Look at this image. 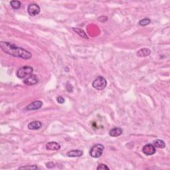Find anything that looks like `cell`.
Masks as SVG:
<instances>
[{"label": "cell", "instance_id": "cell-1", "mask_svg": "<svg viewBox=\"0 0 170 170\" xmlns=\"http://www.w3.org/2000/svg\"><path fill=\"white\" fill-rule=\"evenodd\" d=\"M0 47L4 53L14 57L28 60L32 57V55L29 51L21 47H19L10 42L1 41L0 42Z\"/></svg>", "mask_w": 170, "mask_h": 170}, {"label": "cell", "instance_id": "cell-2", "mask_svg": "<svg viewBox=\"0 0 170 170\" xmlns=\"http://www.w3.org/2000/svg\"><path fill=\"white\" fill-rule=\"evenodd\" d=\"M33 69L29 66H24L19 68L17 71L16 75L19 79H25L27 78L32 75Z\"/></svg>", "mask_w": 170, "mask_h": 170}, {"label": "cell", "instance_id": "cell-3", "mask_svg": "<svg viewBox=\"0 0 170 170\" xmlns=\"http://www.w3.org/2000/svg\"><path fill=\"white\" fill-rule=\"evenodd\" d=\"M104 146L102 144H98L92 147L90 151V155L94 158H98L102 155Z\"/></svg>", "mask_w": 170, "mask_h": 170}, {"label": "cell", "instance_id": "cell-4", "mask_svg": "<svg viewBox=\"0 0 170 170\" xmlns=\"http://www.w3.org/2000/svg\"><path fill=\"white\" fill-rule=\"evenodd\" d=\"M93 88L97 89L98 90H102L106 88L107 85L106 80L102 77H98L93 82Z\"/></svg>", "mask_w": 170, "mask_h": 170}, {"label": "cell", "instance_id": "cell-5", "mask_svg": "<svg viewBox=\"0 0 170 170\" xmlns=\"http://www.w3.org/2000/svg\"><path fill=\"white\" fill-rule=\"evenodd\" d=\"M27 12L30 16L35 17L39 14L40 12H41V8L36 3H31L28 6Z\"/></svg>", "mask_w": 170, "mask_h": 170}, {"label": "cell", "instance_id": "cell-6", "mask_svg": "<svg viewBox=\"0 0 170 170\" xmlns=\"http://www.w3.org/2000/svg\"><path fill=\"white\" fill-rule=\"evenodd\" d=\"M23 82L25 84L28 85V86H33V85L37 84L39 82V79H38L37 76L35 75H31L29 77L26 78L23 80Z\"/></svg>", "mask_w": 170, "mask_h": 170}, {"label": "cell", "instance_id": "cell-7", "mask_svg": "<svg viewBox=\"0 0 170 170\" xmlns=\"http://www.w3.org/2000/svg\"><path fill=\"white\" fill-rule=\"evenodd\" d=\"M42 102L41 100H35V101L31 102L26 107L27 110H39L42 107Z\"/></svg>", "mask_w": 170, "mask_h": 170}, {"label": "cell", "instance_id": "cell-8", "mask_svg": "<svg viewBox=\"0 0 170 170\" xmlns=\"http://www.w3.org/2000/svg\"><path fill=\"white\" fill-rule=\"evenodd\" d=\"M142 151L145 155L151 156L156 153V147L152 144H146L143 147Z\"/></svg>", "mask_w": 170, "mask_h": 170}, {"label": "cell", "instance_id": "cell-9", "mask_svg": "<svg viewBox=\"0 0 170 170\" xmlns=\"http://www.w3.org/2000/svg\"><path fill=\"white\" fill-rule=\"evenodd\" d=\"M61 145L56 142H50L46 144V148L48 150L57 151L61 149Z\"/></svg>", "mask_w": 170, "mask_h": 170}, {"label": "cell", "instance_id": "cell-10", "mask_svg": "<svg viewBox=\"0 0 170 170\" xmlns=\"http://www.w3.org/2000/svg\"><path fill=\"white\" fill-rule=\"evenodd\" d=\"M28 128L31 130H36L42 127V123L40 121H33L28 124Z\"/></svg>", "mask_w": 170, "mask_h": 170}, {"label": "cell", "instance_id": "cell-11", "mask_svg": "<svg viewBox=\"0 0 170 170\" xmlns=\"http://www.w3.org/2000/svg\"><path fill=\"white\" fill-rule=\"evenodd\" d=\"M123 132V130L122 128H120L119 127L114 128L110 131L109 132V135L112 136V137H118L120 136Z\"/></svg>", "mask_w": 170, "mask_h": 170}, {"label": "cell", "instance_id": "cell-12", "mask_svg": "<svg viewBox=\"0 0 170 170\" xmlns=\"http://www.w3.org/2000/svg\"><path fill=\"white\" fill-rule=\"evenodd\" d=\"M83 154V151L79 149H75V150H71L67 152L66 156L70 158H77L80 157Z\"/></svg>", "mask_w": 170, "mask_h": 170}, {"label": "cell", "instance_id": "cell-13", "mask_svg": "<svg viewBox=\"0 0 170 170\" xmlns=\"http://www.w3.org/2000/svg\"><path fill=\"white\" fill-rule=\"evenodd\" d=\"M151 54V51L148 48H142L137 52V56L140 57H147Z\"/></svg>", "mask_w": 170, "mask_h": 170}, {"label": "cell", "instance_id": "cell-14", "mask_svg": "<svg viewBox=\"0 0 170 170\" xmlns=\"http://www.w3.org/2000/svg\"><path fill=\"white\" fill-rule=\"evenodd\" d=\"M73 30L75 31V33H77L78 35H80V37L82 38H84V39H88V36H87L86 33L84 32V31L82 29L80 28H73Z\"/></svg>", "mask_w": 170, "mask_h": 170}, {"label": "cell", "instance_id": "cell-15", "mask_svg": "<svg viewBox=\"0 0 170 170\" xmlns=\"http://www.w3.org/2000/svg\"><path fill=\"white\" fill-rule=\"evenodd\" d=\"M154 146L156 147H158V148H164L165 147V144L163 140L158 139L154 142Z\"/></svg>", "mask_w": 170, "mask_h": 170}, {"label": "cell", "instance_id": "cell-16", "mask_svg": "<svg viewBox=\"0 0 170 170\" xmlns=\"http://www.w3.org/2000/svg\"><path fill=\"white\" fill-rule=\"evenodd\" d=\"M10 5L13 10H19L21 8V3L17 0H13L10 2Z\"/></svg>", "mask_w": 170, "mask_h": 170}, {"label": "cell", "instance_id": "cell-17", "mask_svg": "<svg viewBox=\"0 0 170 170\" xmlns=\"http://www.w3.org/2000/svg\"><path fill=\"white\" fill-rule=\"evenodd\" d=\"M39 169V167L35 165H26V166H21L19 167V169Z\"/></svg>", "mask_w": 170, "mask_h": 170}, {"label": "cell", "instance_id": "cell-18", "mask_svg": "<svg viewBox=\"0 0 170 170\" xmlns=\"http://www.w3.org/2000/svg\"><path fill=\"white\" fill-rule=\"evenodd\" d=\"M150 19H148V18H145L144 19H142L140 20V22H139V25L141 26H146L147 25H149L150 23Z\"/></svg>", "mask_w": 170, "mask_h": 170}, {"label": "cell", "instance_id": "cell-19", "mask_svg": "<svg viewBox=\"0 0 170 170\" xmlns=\"http://www.w3.org/2000/svg\"><path fill=\"white\" fill-rule=\"evenodd\" d=\"M98 170H102V169H109L110 168L107 166L106 165L103 164H99L98 165V166L97 167V168Z\"/></svg>", "mask_w": 170, "mask_h": 170}, {"label": "cell", "instance_id": "cell-20", "mask_svg": "<svg viewBox=\"0 0 170 170\" xmlns=\"http://www.w3.org/2000/svg\"><path fill=\"white\" fill-rule=\"evenodd\" d=\"M107 19H108V17L103 15V16H100V17H98V21H99L100 22H106Z\"/></svg>", "mask_w": 170, "mask_h": 170}, {"label": "cell", "instance_id": "cell-21", "mask_svg": "<svg viewBox=\"0 0 170 170\" xmlns=\"http://www.w3.org/2000/svg\"><path fill=\"white\" fill-rule=\"evenodd\" d=\"M57 102H59V104H63L64 102V101H65V100H64V98H62V97H57Z\"/></svg>", "mask_w": 170, "mask_h": 170}, {"label": "cell", "instance_id": "cell-22", "mask_svg": "<svg viewBox=\"0 0 170 170\" xmlns=\"http://www.w3.org/2000/svg\"><path fill=\"white\" fill-rule=\"evenodd\" d=\"M46 166L48 168H53V167H55V164L53 162H49L46 164Z\"/></svg>", "mask_w": 170, "mask_h": 170}]
</instances>
